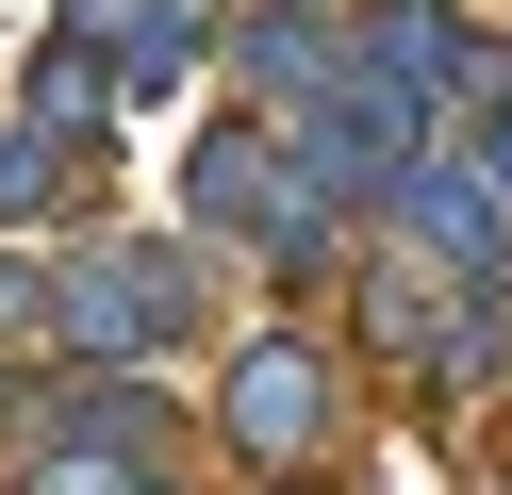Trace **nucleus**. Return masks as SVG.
<instances>
[{
    "instance_id": "5",
    "label": "nucleus",
    "mask_w": 512,
    "mask_h": 495,
    "mask_svg": "<svg viewBox=\"0 0 512 495\" xmlns=\"http://www.w3.org/2000/svg\"><path fill=\"white\" fill-rule=\"evenodd\" d=\"M116 116H133V83H116L83 33H50V50H34V132H50V149H83V132H116Z\"/></svg>"
},
{
    "instance_id": "7",
    "label": "nucleus",
    "mask_w": 512,
    "mask_h": 495,
    "mask_svg": "<svg viewBox=\"0 0 512 495\" xmlns=\"http://www.w3.org/2000/svg\"><path fill=\"white\" fill-rule=\"evenodd\" d=\"M479 330H496V347H512V248H496V281H479Z\"/></svg>"
},
{
    "instance_id": "8",
    "label": "nucleus",
    "mask_w": 512,
    "mask_h": 495,
    "mask_svg": "<svg viewBox=\"0 0 512 495\" xmlns=\"http://www.w3.org/2000/svg\"><path fill=\"white\" fill-rule=\"evenodd\" d=\"M17 314H34V281H17V264H0V330H17Z\"/></svg>"
},
{
    "instance_id": "9",
    "label": "nucleus",
    "mask_w": 512,
    "mask_h": 495,
    "mask_svg": "<svg viewBox=\"0 0 512 495\" xmlns=\"http://www.w3.org/2000/svg\"><path fill=\"white\" fill-rule=\"evenodd\" d=\"M133 495H166V479H133Z\"/></svg>"
},
{
    "instance_id": "4",
    "label": "nucleus",
    "mask_w": 512,
    "mask_h": 495,
    "mask_svg": "<svg viewBox=\"0 0 512 495\" xmlns=\"http://www.w3.org/2000/svg\"><path fill=\"white\" fill-rule=\"evenodd\" d=\"M67 33L116 66L133 99H166L182 66H199V33H215V0H67Z\"/></svg>"
},
{
    "instance_id": "3",
    "label": "nucleus",
    "mask_w": 512,
    "mask_h": 495,
    "mask_svg": "<svg viewBox=\"0 0 512 495\" xmlns=\"http://www.w3.org/2000/svg\"><path fill=\"white\" fill-rule=\"evenodd\" d=\"M331 347H314V330H265V347H232V380H215V429H232L248 462H314L331 446Z\"/></svg>"
},
{
    "instance_id": "1",
    "label": "nucleus",
    "mask_w": 512,
    "mask_h": 495,
    "mask_svg": "<svg viewBox=\"0 0 512 495\" xmlns=\"http://www.w3.org/2000/svg\"><path fill=\"white\" fill-rule=\"evenodd\" d=\"M182 314H199V264L182 248H83L67 281H50V347H67L83 380H133V347H166Z\"/></svg>"
},
{
    "instance_id": "2",
    "label": "nucleus",
    "mask_w": 512,
    "mask_h": 495,
    "mask_svg": "<svg viewBox=\"0 0 512 495\" xmlns=\"http://www.w3.org/2000/svg\"><path fill=\"white\" fill-rule=\"evenodd\" d=\"M232 50H248V99H265L281 132H298V116H331V99L380 66V50H364V0H248V33H232Z\"/></svg>"
},
{
    "instance_id": "10",
    "label": "nucleus",
    "mask_w": 512,
    "mask_h": 495,
    "mask_svg": "<svg viewBox=\"0 0 512 495\" xmlns=\"http://www.w3.org/2000/svg\"><path fill=\"white\" fill-rule=\"evenodd\" d=\"M281 495H298V479H281Z\"/></svg>"
},
{
    "instance_id": "6",
    "label": "nucleus",
    "mask_w": 512,
    "mask_h": 495,
    "mask_svg": "<svg viewBox=\"0 0 512 495\" xmlns=\"http://www.w3.org/2000/svg\"><path fill=\"white\" fill-rule=\"evenodd\" d=\"M463 165H479V182H496V215H512V83H496V99H479V116H463Z\"/></svg>"
}]
</instances>
